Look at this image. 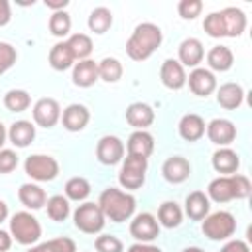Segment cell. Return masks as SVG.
Listing matches in <instances>:
<instances>
[{
	"label": "cell",
	"mask_w": 252,
	"mask_h": 252,
	"mask_svg": "<svg viewBox=\"0 0 252 252\" xmlns=\"http://www.w3.org/2000/svg\"><path fill=\"white\" fill-rule=\"evenodd\" d=\"M163 33L161 28L154 22H142L134 28L132 35L126 41V53L134 61H146L152 57V53L161 45Z\"/></svg>",
	"instance_id": "cell-1"
},
{
	"label": "cell",
	"mask_w": 252,
	"mask_h": 252,
	"mask_svg": "<svg viewBox=\"0 0 252 252\" xmlns=\"http://www.w3.org/2000/svg\"><path fill=\"white\" fill-rule=\"evenodd\" d=\"M98 207L104 215V219L112 222H124L128 220L136 211V199L130 193H124L116 187H106L98 197Z\"/></svg>",
	"instance_id": "cell-2"
},
{
	"label": "cell",
	"mask_w": 252,
	"mask_h": 252,
	"mask_svg": "<svg viewBox=\"0 0 252 252\" xmlns=\"http://www.w3.org/2000/svg\"><path fill=\"white\" fill-rule=\"evenodd\" d=\"M10 234L18 244H35L41 238V224L32 213L18 211L10 219Z\"/></svg>",
	"instance_id": "cell-3"
},
{
	"label": "cell",
	"mask_w": 252,
	"mask_h": 252,
	"mask_svg": "<svg viewBox=\"0 0 252 252\" xmlns=\"http://www.w3.org/2000/svg\"><path fill=\"white\" fill-rule=\"evenodd\" d=\"M201 230L211 240H226L236 232V219L228 211H217L203 219Z\"/></svg>",
	"instance_id": "cell-4"
},
{
	"label": "cell",
	"mask_w": 252,
	"mask_h": 252,
	"mask_svg": "<svg viewBox=\"0 0 252 252\" xmlns=\"http://www.w3.org/2000/svg\"><path fill=\"white\" fill-rule=\"evenodd\" d=\"M73 220H75V226L81 232H85V234H96V232H100L104 228V222H106V219H104L98 203H89V201L83 203V205H79L75 209Z\"/></svg>",
	"instance_id": "cell-5"
},
{
	"label": "cell",
	"mask_w": 252,
	"mask_h": 252,
	"mask_svg": "<svg viewBox=\"0 0 252 252\" xmlns=\"http://www.w3.org/2000/svg\"><path fill=\"white\" fill-rule=\"evenodd\" d=\"M146 171H148V159L146 158H136V156H126L118 173V181L124 189H140L146 181Z\"/></svg>",
	"instance_id": "cell-6"
},
{
	"label": "cell",
	"mask_w": 252,
	"mask_h": 252,
	"mask_svg": "<svg viewBox=\"0 0 252 252\" xmlns=\"http://www.w3.org/2000/svg\"><path fill=\"white\" fill-rule=\"evenodd\" d=\"M26 173L35 181H51L59 173V163L55 158L45 154H32L24 161Z\"/></svg>",
	"instance_id": "cell-7"
},
{
	"label": "cell",
	"mask_w": 252,
	"mask_h": 252,
	"mask_svg": "<svg viewBox=\"0 0 252 252\" xmlns=\"http://www.w3.org/2000/svg\"><path fill=\"white\" fill-rule=\"evenodd\" d=\"M96 159L102 165H116L124 159V142L118 136H102L96 144Z\"/></svg>",
	"instance_id": "cell-8"
},
{
	"label": "cell",
	"mask_w": 252,
	"mask_h": 252,
	"mask_svg": "<svg viewBox=\"0 0 252 252\" xmlns=\"http://www.w3.org/2000/svg\"><path fill=\"white\" fill-rule=\"evenodd\" d=\"M130 234L138 242H150L159 236V222L152 213H140L130 222Z\"/></svg>",
	"instance_id": "cell-9"
},
{
	"label": "cell",
	"mask_w": 252,
	"mask_h": 252,
	"mask_svg": "<svg viewBox=\"0 0 252 252\" xmlns=\"http://www.w3.org/2000/svg\"><path fill=\"white\" fill-rule=\"evenodd\" d=\"M61 120V106L55 98H39L33 104V122L41 128H53Z\"/></svg>",
	"instance_id": "cell-10"
},
{
	"label": "cell",
	"mask_w": 252,
	"mask_h": 252,
	"mask_svg": "<svg viewBox=\"0 0 252 252\" xmlns=\"http://www.w3.org/2000/svg\"><path fill=\"white\" fill-rule=\"evenodd\" d=\"M205 134H207V138H209L213 144H217V146H220V148H226V146L232 144L234 138H236V126H234L230 120H226V118H213V120L207 124Z\"/></svg>",
	"instance_id": "cell-11"
},
{
	"label": "cell",
	"mask_w": 252,
	"mask_h": 252,
	"mask_svg": "<svg viewBox=\"0 0 252 252\" xmlns=\"http://www.w3.org/2000/svg\"><path fill=\"white\" fill-rule=\"evenodd\" d=\"M187 83H189L191 93L197 94V96H209L217 89V79H215L213 71H209L205 67H195L189 73Z\"/></svg>",
	"instance_id": "cell-12"
},
{
	"label": "cell",
	"mask_w": 252,
	"mask_h": 252,
	"mask_svg": "<svg viewBox=\"0 0 252 252\" xmlns=\"http://www.w3.org/2000/svg\"><path fill=\"white\" fill-rule=\"evenodd\" d=\"M159 79L161 83L171 89V91H179L185 87L187 83V75H185V69L183 65L177 61V59H165L161 63V69H159Z\"/></svg>",
	"instance_id": "cell-13"
},
{
	"label": "cell",
	"mask_w": 252,
	"mask_h": 252,
	"mask_svg": "<svg viewBox=\"0 0 252 252\" xmlns=\"http://www.w3.org/2000/svg\"><path fill=\"white\" fill-rule=\"evenodd\" d=\"M177 55H179V63L185 67H199V63L205 59V47L203 43L197 39V37H187L179 43V49H177Z\"/></svg>",
	"instance_id": "cell-14"
},
{
	"label": "cell",
	"mask_w": 252,
	"mask_h": 252,
	"mask_svg": "<svg viewBox=\"0 0 252 252\" xmlns=\"http://www.w3.org/2000/svg\"><path fill=\"white\" fill-rule=\"evenodd\" d=\"M91 120V112L85 104H69L63 114H61V122H63V128L69 130V132H81Z\"/></svg>",
	"instance_id": "cell-15"
},
{
	"label": "cell",
	"mask_w": 252,
	"mask_h": 252,
	"mask_svg": "<svg viewBox=\"0 0 252 252\" xmlns=\"http://www.w3.org/2000/svg\"><path fill=\"white\" fill-rule=\"evenodd\" d=\"M161 173L169 183H183L191 175V163L183 156H171L163 161Z\"/></svg>",
	"instance_id": "cell-16"
},
{
	"label": "cell",
	"mask_w": 252,
	"mask_h": 252,
	"mask_svg": "<svg viewBox=\"0 0 252 252\" xmlns=\"http://www.w3.org/2000/svg\"><path fill=\"white\" fill-rule=\"evenodd\" d=\"M205 120L195 114V112H189V114H183L179 124H177V130H179V136L185 140V142H197L205 136Z\"/></svg>",
	"instance_id": "cell-17"
},
{
	"label": "cell",
	"mask_w": 252,
	"mask_h": 252,
	"mask_svg": "<svg viewBox=\"0 0 252 252\" xmlns=\"http://www.w3.org/2000/svg\"><path fill=\"white\" fill-rule=\"evenodd\" d=\"M154 118H156V112L146 102H132L126 108V122L136 130H146L148 126H152Z\"/></svg>",
	"instance_id": "cell-18"
},
{
	"label": "cell",
	"mask_w": 252,
	"mask_h": 252,
	"mask_svg": "<svg viewBox=\"0 0 252 252\" xmlns=\"http://www.w3.org/2000/svg\"><path fill=\"white\" fill-rule=\"evenodd\" d=\"M207 197L215 203H228L234 197V181H232V175H220V177H215L209 187H207Z\"/></svg>",
	"instance_id": "cell-19"
},
{
	"label": "cell",
	"mask_w": 252,
	"mask_h": 252,
	"mask_svg": "<svg viewBox=\"0 0 252 252\" xmlns=\"http://www.w3.org/2000/svg\"><path fill=\"white\" fill-rule=\"evenodd\" d=\"M98 81V63L93 59H83L73 65V83L81 89H89Z\"/></svg>",
	"instance_id": "cell-20"
},
{
	"label": "cell",
	"mask_w": 252,
	"mask_h": 252,
	"mask_svg": "<svg viewBox=\"0 0 252 252\" xmlns=\"http://www.w3.org/2000/svg\"><path fill=\"white\" fill-rule=\"evenodd\" d=\"M211 163H213V169L217 173H222V175H232L238 165H240V158L234 150L230 148H219L213 158H211Z\"/></svg>",
	"instance_id": "cell-21"
},
{
	"label": "cell",
	"mask_w": 252,
	"mask_h": 252,
	"mask_svg": "<svg viewBox=\"0 0 252 252\" xmlns=\"http://www.w3.org/2000/svg\"><path fill=\"white\" fill-rule=\"evenodd\" d=\"M18 199L26 209L32 211H37L47 203V195L37 183H22L18 189Z\"/></svg>",
	"instance_id": "cell-22"
},
{
	"label": "cell",
	"mask_w": 252,
	"mask_h": 252,
	"mask_svg": "<svg viewBox=\"0 0 252 252\" xmlns=\"http://www.w3.org/2000/svg\"><path fill=\"white\" fill-rule=\"evenodd\" d=\"M244 100V89L238 83H224L217 91V102L226 110H236Z\"/></svg>",
	"instance_id": "cell-23"
},
{
	"label": "cell",
	"mask_w": 252,
	"mask_h": 252,
	"mask_svg": "<svg viewBox=\"0 0 252 252\" xmlns=\"http://www.w3.org/2000/svg\"><path fill=\"white\" fill-rule=\"evenodd\" d=\"M128 156H136V158H146L154 152V136L146 130H136L130 134L128 138Z\"/></svg>",
	"instance_id": "cell-24"
},
{
	"label": "cell",
	"mask_w": 252,
	"mask_h": 252,
	"mask_svg": "<svg viewBox=\"0 0 252 252\" xmlns=\"http://www.w3.org/2000/svg\"><path fill=\"white\" fill-rule=\"evenodd\" d=\"M211 211V201L203 191H193L185 197V213L191 220H203Z\"/></svg>",
	"instance_id": "cell-25"
},
{
	"label": "cell",
	"mask_w": 252,
	"mask_h": 252,
	"mask_svg": "<svg viewBox=\"0 0 252 252\" xmlns=\"http://www.w3.org/2000/svg\"><path fill=\"white\" fill-rule=\"evenodd\" d=\"M234 63V53L230 47L226 45H215L207 51V65L213 69V71H219V73H224L232 67Z\"/></svg>",
	"instance_id": "cell-26"
},
{
	"label": "cell",
	"mask_w": 252,
	"mask_h": 252,
	"mask_svg": "<svg viewBox=\"0 0 252 252\" xmlns=\"http://www.w3.org/2000/svg\"><path fill=\"white\" fill-rule=\"evenodd\" d=\"M8 138L16 148H28L35 138V126L30 120H16L8 130Z\"/></svg>",
	"instance_id": "cell-27"
},
{
	"label": "cell",
	"mask_w": 252,
	"mask_h": 252,
	"mask_svg": "<svg viewBox=\"0 0 252 252\" xmlns=\"http://www.w3.org/2000/svg\"><path fill=\"white\" fill-rule=\"evenodd\" d=\"M222 24H224V33L226 37H238L244 28H246V16L240 8H224L220 10Z\"/></svg>",
	"instance_id": "cell-28"
},
{
	"label": "cell",
	"mask_w": 252,
	"mask_h": 252,
	"mask_svg": "<svg viewBox=\"0 0 252 252\" xmlns=\"http://www.w3.org/2000/svg\"><path fill=\"white\" fill-rule=\"evenodd\" d=\"M49 65L55 69V71H65L69 69L73 63H75V57L67 45V41H57L51 49H49Z\"/></svg>",
	"instance_id": "cell-29"
},
{
	"label": "cell",
	"mask_w": 252,
	"mask_h": 252,
	"mask_svg": "<svg viewBox=\"0 0 252 252\" xmlns=\"http://www.w3.org/2000/svg\"><path fill=\"white\" fill-rule=\"evenodd\" d=\"M183 220V211L179 209V205L175 201H165L159 205L158 211V222L165 228H177Z\"/></svg>",
	"instance_id": "cell-30"
},
{
	"label": "cell",
	"mask_w": 252,
	"mask_h": 252,
	"mask_svg": "<svg viewBox=\"0 0 252 252\" xmlns=\"http://www.w3.org/2000/svg\"><path fill=\"white\" fill-rule=\"evenodd\" d=\"M87 24H89V30H91V32H94V33H104V32H108V28L112 26V12H110L108 8H104V6H98V8H94V10L89 14Z\"/></svg>",
	"instance_id": "cell-31"
},
{
	"label": "cell",
	"mask_w": 252,
	"mask_h": 252,
	"mask_svg": "<svg viewBox=\"0 0 252 252\" xmlns=\"http://www.w3.org/2000/svg\"><path fill=\"white\" fill-rule=\"evenodd\" d=\"M67 45L75 57V61H83V59H89L91 51H93V39L87 35V33H73L69 39H67Z\"/></svg>",
	"instance_id": "cell-32"
},
{
	"label": "cell",
	"mask_w": 252,
	"mask_h": 252,
	"mask_svg": "<svg viewBox=\"0 0 252 252\" xmlns=\"http://www.w3.org/2000/svg\"><path fill=\"white\" fill-rule=\"evenodd\" d=\"M30 104H32L30 93L24 89H12L4 94V106L10 112H24L30 108Z\"/></svg>",
	"instance_id": "cell-33"
},
{
	"label": "cell",
	"mask_w": 252,
	"mask_h": 252,
	"mask_svg": "<svg viewBox=\"0 0 252 252\" xmlns=\"http://www.w3.org/2000/svg\"><path fill=\"white\" fill-rule=\"evenodd\" d=\"M47 217L55 222H63L69 213H71V205H69V199L63 197V195H53L47 199Z\"/></svg>",
	"instance_id": "cell-34"
},
{
	"label": "cell",
	"mask_w": 252,
	"mask_h": 252,
	"mask_svg": "<svg viewBox=\"0 0 252 252\" xmlns=\"http://www.w3.org/2000/svg\"><path fill=\"white\" fill-rule=\"evenodd\" d=\"M124 69H122V63L116 59V57H104L100 63H98V79L106 81V83H116L120 81Z\"/></svg>",
	"instance_id": "cell-35"
},
{
	"label": "cell",
	"mask_w": 252,
	"mask_h": 252,
	"mask_svg": "<svg viewBox=\"0 0 252 252\" xmlns=\"http://www.w3.org/2000/svg\"><path fill=\"white\" fill-rule=\"evenodd\" d=\"M91 195V183L85 177H71L65 183V197L71 201H85Z\"/></svg>",
	"instance_id": "cell-36"
},
{
	"label": "cell",
	"mask_w": 252,
	"mask_h": 252,
	"mask_svg": "<svg viewBox=\"0 0 252 252\" xmlns=\"http://www.w3.org/2000/svg\"><path fill=\"white\" fill-rule=\"evenodd\" d=\"M49 32L55 37H65L71 32V16L61 10V12H53L49 18Z\"/></svg>",
	"instance_id": "cell-37"
},
{
	"label": "cell",
	"mask_w": 252,
	"mask_h": 252,
	"mask_svg": "<svg viewBox=\"0 0 252 252\" xmlns=\"http://www.w3.org/2000/svg\"><path fill=\"white\" fill-rule=\"evenodd\" d=\"M203 30H205V32H207V35H211V37H226L220 12H211L209 16H205Z\"/></svg>",
	"instance_id": "cell-38"
},
{
	"label": "cell",
	"mask_w": 252,
	"mask_h": 252,
	"mask_svg": "<svg viewBox=\"0 0 252 252\" xmlns=\"http://www.w3.org/2000/svg\"><path fill=\"white\" fill-rule=\"evenodd\" d=\"M94 248L98 252H122L124 250V244L114 234H100L94 240Z\"/></svg>",
	"instance_id": "cell-39"
},
{
	"label": "cell",
	"mask_w": 252,
	"mask_h": 252,
	"mask_svg": "<svg viewBox=\"0 0 252 252\" xmlns=\"http://www.w3.org/2000/svg\"><path fill=\"white\" fill-rule=\"evenodd\" d=\"M16 59H18L16 47L6 41H0V75H4L8 69H12Z\"/></svg>",
	"instance_id": "cell-40"
},
{
	"label": "cell",
	"mask_w": 252,
	"mask_h": 252,
	"mask_svg": "<svg viewBox=\"0 0 252 252\" xmlns=\"http://www.w3.org/2000/svg\"><path fill=\"white\" fill-rule=\"evenodd\" d=\"M177 12L183 20H195L203 12V2L201 0H181L177 4Z\"/></svg>",
	"instance_id": "cell-41"
},
{
	"label": "cell",
	"mask_w": 252,
	"mask_h": 252,
	"mask_svg": "<svg viewBox=\"0 0 252 252\" xmlns=\"http://www.w3.org/2000/svg\"><path fill=\"white\" fill-rule=\"evenodd\" d=\"M47 252H77V244L73 238L69 236H59V238H51L47 242H43Z\"/></svg>",
	"instance_id": "cell-42"
},
{
	"label": "cell",
	"mask_w": 252,
	"mask_h": 252,
	"mask_svg": "<svg viewBox=\"0 0 252 252\" xmlns=\"http://www.w3.org/2000/svg\"><path fill=\"white\" fill-rule=\"evenodd\" d=\"M232 181H234V197L236 199H246L252 191V185H250L248 177L242 175V173H232Z\"/></svg>",
	"instance_id": "cell-43"
},
{
	"label": "cell",
	"mask_w": 252,
	"mask_h": 252,
	"mask_svg": "<svg viewBox=\"0 0 252 252\" xmlns=\"http://www.w3.org/2000/svg\"><path fill=\"white\" fill-rule=\"evenodd\" d=\"M18 165V154L14 150H0V173H10Z\"/></svg>",
	"instance_id": "cell-44"
},
{
	"label": "cell",
	"mask_w": 252,
	"mask_h": 252,
	"mask_svg": "<svg viewBox=\"0 0 252 252\" xmlns=\"http://www.w3.org/2000/svg\"><path fill=\"white\" fill-rule=\"evenodd\" d=\"M220 252H250V248H248V244L244 242V240H228L222 248H220Z\"/></svg>",
	"instance_id": "cell-45"
},
{
	"label": "cell",
	"mask_w": 252,
	"mask_h": 252,
	"mask_svg": "<svg viewBox=\"0 0 252 252\" xmlns=\"http://www.w3.org/2000/svg\"><path fill=\"white\" fill-rule=\"evenodd\" d=\"M12 20V10L8 0H0V26H6Z\"/></svg>",
	"instance_id": "cell-46"
},
{
	"label": "cell",
	"mask_w": 252,
	"mask_h": 252,
	"mask_svg": "<svg viewBox=\"0 0 252 252\" xmlns=\"http://www.w3.org/2000/svg\"><path fill=\"white\" fill-rule=\"evenodd\" d=\"M128 252H161V248L152 246V244H148V242H136V244H132V246L128 248Z\"/></svg>",
	"instance_id": "cell-47"
},
{
	"label": "cell",
	"mask_w": 252,
	"mask_h": 252,
	"mask_svg": "<svg viewBox=\"0 0 252 252\" xmlns=\"http://www.w3.org/2000/svg\"><path fill=\"white\" fill-rule=\"evenodd\" d=\"M12 234L8 232V230H2L0 228V252H6V250H10L12 248Z\"/></svg>",
	"instance_id": "cell-48"
},
{
	"label": "cell",
	"mask_w": 252,
	"mask_h": 252,
	"mask_svg": "<svg viewBox=\"0 0 252 252\" xmlns=\"http://www.w3.org/2000/svg\"><path fill=\"white\" fill-rule=\"evenodd\" d=\"M45 6L53 12H61L69 6V0H45Z\"/></svg>",
	"instance_id": "cell-49"
},
{
	"label": "cell",
	"mask_w": 252,
	"mask_h": 252,
	"mask_svg": "<svg viewBox=\"0 0 252 252\" xmlns=\"http://www.w3.org/2000/svg\"><path fill=\"white\" fill-rule=\"evenodd\" d=\"M8 219V205L0 199V222H4Z\"/></svg>",
	"instance_id": "cell-50"
},
{
	"label": "cell",
	"mask_w": 252,
	"mask_h": 252,
	"mask_svg": "<svg viewBox=\"0 0 252 252\" xmlns=\"http://www.w3.org/2000/svg\"><path fill=\"white\" fill-rule=\"evenodd\" d=\"M6 136H8V132H6V126L0 122V150H2V146H4V142H6Z\"/></svg>",
	"instance_id": "cell-51"
},
{
	"label": "cell",
	"mask_w": 252,
	"mask_h": 252,
	"mask_svg": "<svg viewBox=\"0 0 252 252\" xmlns=\"http://www.w3.org/2000/svg\"><path fill=\"white\" fill-rule=\"evenodd\" d=\"M26 252H47V248H45V244H37V246H32V248H28Z\"/></svg>",
	"instance_id": "cell-52"
},
{
	"label": "cell",
	"mask_w": 252,
	"mask_h": 252,
	"mask_svg": "<svg viewBox=\"0 0 252 252\" xmlns=\"http://www.w3.org/2000/svg\"><path fill=\"white\" fill-rule=\"evenodd\" d=\"M181 252H205V250L199 248V246H187V248H183Z\"/></svg>",
	"instance_id": "cell-53"
}]
</instances>
